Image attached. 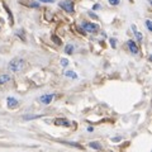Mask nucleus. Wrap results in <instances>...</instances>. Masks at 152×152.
<instances>
[{"mask_svg": "<svg viewBox=\"0 0 152 152\" xmlns=\"http://www.w3.org/2000/svg\"><path fill=\"white\" fill-rule=\"evenodd\" d=\"M8 67L10 71H13V72H18V71L23 70V67H24V60L19 58V57H15V58H13L10 62H9Z\"/></svg>", "mask_w": 152, "mask_h": 152, "instance_id": "1", "label": "nucleus"}, {"mask_svg": "<svg viewBox=\"0 0 152 152\" xmlns=\"http://www.w3.org/2000/svg\"><path fill=\"white\" fill-rule=\"evenodd\" d=\"M60 8L65 9L67 13H74L75 12V8H74V3L71 0H64V1H60Z\"/></svg>", "mask_w": 152, "mask_h": 152, "instance_id": "2", "label": "nucleus"}, {"mask_svg": "<svg viewBox=\"0 0 152 152\" xmlns=\"http://www.w3.org/2000/svg\"><path fill=\"white\" fill-rule=\"evenodd\" d=\"M83 29L85 32H89V33H96L99 27L96 24H94V23H90V22H84L83 23Z\"/></svg>", "mask_w": 152, "mask_h": 152, "instance_id": "3", "label": "nucleus"}, {"mask_svg": "<svg viewBox=\"0 0 152 152\" xmlns=\"http://www.w3.org/2000/svg\"><path fill=\"white\" fill-rule=\"evenodd\" d=\"M53 98H55L53 94H45V95H42V96L39 98V100H41V103H43V104H50Z\"/></svg>", "mask_w": 152, "mask_h": 152, "instance_id": "4", "label": "nucleus"}, {"mask_svg": "<svg viewBox=\"0 0 152 152\" xmlns=\"http://www.w3.org/2000/svg\"><path fill=\"white\" fill-rule=\"evenodd\" d=\"M55 124L56 126H64V127H70L71 126V123L67 121V119H65V118H57V119L55 121Z\"/></svg>", "mask_w": 152, "mask_h": 152, "instance_id": "5", "label": "nucleus"}, {"mask_svg": "<svg viewBox=\"0 0 152 152\" xmlns=\"http://www.w3.org/2000/svg\"><path fill=\"white\" fill-rule=\"evenodd\" d=\"M128 47H129V50H131V52L132 53H138V47H137V45H136V42L133 41V39H129L128 41Z\"/></svg>", "mask_w": 152, "mask_h": 152, "instance_id": "6", "label": "nucleus"}, {"mask_svg": "<svg viewBox=\"0 0 152 152\" xmlns=\"http://www.w3.org/2000/svg\"><path fill=\"white\" fill-rule=\"evenodd\" d=\"M8 107L13 109V108H17L18 107V100L15 98H8Z\"/></svg>", "mask_w": 152, "mask_h": 152, "instance_id": "7", "label": "nucleus"}, {"mask_svg": "<svg viewBox=\"0 0 152 152\" xmlns=\"http://www.w3.org/2000/svg\"><path fill=\"white\" fill-rule=\"evenodd\" d=\"M8 81H10V76L7 75V74H4V75H0V85H4V84H7Z\"/></svg>", "mask_w": 152, "mask_h": 152, "instance_id": "8", "label": "nucleus"}, {"mask_svg": "<svg viewBox=\"0 0 152 152\" xmlns=\"http://www.w3.org/2000/svg\"><path fill=\"white\" fill-rule=\"evenodd\" d=\"M91 148L94 150H102V145L99 143V142H90V145H89Z\"/></svg>", "mask_w": 152, "mask_h": 152, "instance_id": "9", "label": "nucleus"}, {"mask_svg": "<svg viewBox=\"0 0 152 152\" xmlns=\"http://www.w3.org/2000/svg\"><path fill=\"white\" fill-rule=\"evenodd\" d=\"M132 29L134 31V34H136V37H137V39H138L140 42H142V39H143V37H142V34H141V33H140L136 29V26H132Z\"/></svg>", "mask_w": 152, "mask_h": 152, "instance_id": "10", "label": "nucleus"}, {"mask_svg": "<svg viewBox=\"0 0 152 152\" xmlns=\"http://www.w3.org/2000/svg\"><path fill=\"white\" fill-rule=\"evenodd\" d=\"M65 76L71 77V79H77V75H76L74 71H65Z\"/></svg>", "mask_w": 152, "mask_h": 152, "instance_id": "11", "label": "nucleus"}, {"mask_svg": "<svg viewBox=\"0 0 152 152\" xmlns=\"http://www.w3.org/2000/svg\"><path fill=\"white\" fill-rule=\"evenodd\" d=\"M72 51H74V47L71 46V45H67V46L65 47V52L67 55H71V53H72Z\"/></svg>", "mask_w": 152, "mask_h": 152, "instance_id": "12", "label": "nucleus"}, {"mask_svg": "<svg viewBox=\"0 0 152 152\" xmlns=\"http://www.w3.org/2000/svg\"><path fill=\"white\" fill-rule=\"evenodd\" d=\"M65 145H70V146H72V147H77V148H81L83 150V146L81 145H79V143H75V142H64Z\"/></svg>", "mask_w": 152, "mask_h": 152, "instance_id": "13", "label": "nucleus"}, {"mask_svg": "<svg viewBox=\"0 0 152 152\" xmlns=\"http://www.w3.org/2000/svg\"><path fill=\"white\" fill-rule=\"evenodd\" d=\"M42 115H24L23 117V119L26 121H29V119H37V118H41Z\"/></svg>", "mask_w": 152, "mask_h": 152, "instance_id": "14", "label": "nucleus"}, {"mask_svg": "<svg viewBox=\"0 0 152 152\" xmlns=\"http://www.w3.org/2000/svg\"><path fill=\"white\" fill-rule=\"evenodd\" d=\"M52 39H53V42H55L56 45H61V43H62V42H61V39H60V38L57 37V36H52Z\"/></svg>", "mask_w": 152, "mask_h": 152, "instance_id": "15", "label": "nucleus"}, {"mask_svg": "<svg viewBox=\"0 0 152 152\" xmlns=\"http://www.w3.org/2000/svg\"><path fill=\"white\" fill-rule=\"evenodd\" d=\"M146 26H147V29L152 31V26H151V20H150V19H147V20H146Z\"/></svg>", "mask_w": 152, "mask_h": 152, "instance_id": "16", "label": "nucleus"}, {"mask_svg": "<svg viewBox=\"0 0 152 152\" xmlns=\"http://www.w3.org/2000/svg\"><path fill=\"white\" fill-rule=\"evenodd\" d=\"M61 65H62V66H64V67H66V66H67V65H69V61H67V60H66V58H62V60H61Z\"/></svg>", "mask_w": 152, "mask_h": 152, "instance_id": "17", "label": "nucleus"}, {"mask_svg": "<svg viewBox=\"0 0 152 152\" xmlns=\"http://www.w3.org/2000/svg\"><path fill=\"white\" fill-rule=\"evenodd\" d=\"M109 3H110L112 5H118V4H119V0H109Z\"/></svg>", "mask_w": 152, "mask_h": 152, "instance_id": "18", "label": "nucleus"}, {"mask_svg": "<svg viewBox=\"0 0 152 152\" xmlns=\"http://www.w3.org/2000/svg\"><path fill=\"white\" fill-rule=\"evenodd\" d=\"M110 45H112V47H113V48H115V39H114V38H112V39H110Z\"/></svg>", "mask_w": 152, "mask_h": 152, "instance_id": "19", "label": "nucleus"}, {"mask_svg": "<svg viewBox=\"0 0 152 152\" xmlns=\"http://www.w3.org/2000/svg\"><path fill=\"white\" fill-rule=\"evenodd\" d=\"M122 138H121V137H114V138H112V141L113 142H119Z\"/></svg>", "mask_w": 152, "mask_h": 152, "instance_id": "20", "label": "nucleus"}, {"mask_svg": "<svg viewBox=\"0 0 152 152\" xmlns=\"http://www.w3.org/2000/svg\"><path fill=\"white\" fill-rule=\"evenodd\" d=\"M39 1H43V3H53L55 0H39Z\"/></svg>", "mask_w": 152, "mask_h": 152, "instance_id": "21", "label": "nucleus"}, {"mask_svg": "<svg viewBox=\"0 0 152 152\" xmlns=\"http://www.w3.org/2000/svg\"><path fill=\"white\" fill-rule=\"evenodd\" d=\"M93 131H94L93 127H89V128H88V132H93Z\"/></svg>", "mask_w": 152, "mask_h": 152, "instance_id": "22", "label": "nucleus"}]
</instances>
